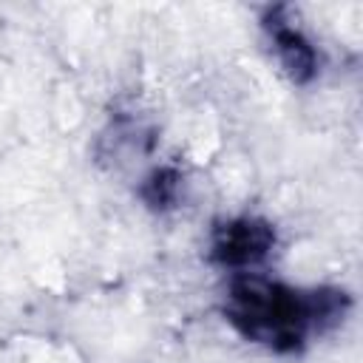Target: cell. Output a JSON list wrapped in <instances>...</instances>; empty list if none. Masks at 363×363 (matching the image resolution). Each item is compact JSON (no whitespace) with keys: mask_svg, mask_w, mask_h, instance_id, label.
I'll use <instances>...</instances> for the list:
<instances>
[{"mask_svg":"<svg viewBox=\"0 0 363 363\" xmlns=\"http://www.w3.org/2000/svg\"><path fill=\"white\" fill-rule=\"evenodd\" d=\"M275 244V233L267 221L258 218H235L216 230L213 235V258L224 267H247L261 261Z\"/></svg>","mask_w":363,"mask_h":363,"instance_id":"cell-2","label":"cell"},{"mask_svg":"<svg viewBox=\"0 0 363 363\" xmlns=\"http://www.w3.org/2000/svg\"><path fill=\"white\" fill-rule=\"evenodd\" d=\"M275 45H278L281 62H284V68L289 71L292 79L303 82V79L312 77V71H315V51L303 40L301 31H295L289 26H275Z\"/></svg>","mask_w":363,"mask_h":363,"instance_id":"cell-3","label":"cell"},{"mask_svg":"<svg viewBox=\"0 0 363 363\" xmlns=\"http://www.w3.org/2000/svg\"><path fill=\"white\" fill-rule=\"evenodd\" d=\"M335 309V295L298 292L278 281L238 275L230 284L227 318L244 337L278 352H292L303 343L306 332L323 318H332Z\"/></svg>","mask_w":363,"mask_h":363,"instance_id":"cell-1","label":"cell"}]
</instances>
